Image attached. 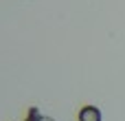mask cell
<instances>
[{
  "mask_svg": "<svg viewBox=\"0 0 125 121\" xmlns=\"http://www.w3.org/2000/svg\"><path fill=\"white\" fill-rule=\"evenodd\" d=\"M79 121H101V112L94 106H86L79 112Z\"/></svg>",
  "mask_w": 125,
  "mask_h": 121,
  "instance_id": "cell-1",
  "label": "cell"
},
{
  "mask_svg": "<svg viewBox=\"0 0 125 121\" xmlns=\"http://www.w3.org/2000/svg\"><path fill=\"white\" fill-rule=\"evenodd\" d=\"M24 121H53V119H51V117H44L35 106H31V108H29V112H26V119H24Z\"/></svg>",
  "mask_w": 125,
  "mask_h": 121,
  "instance_id": "cell-2",
  "label": "cell"
}]
</instances>
